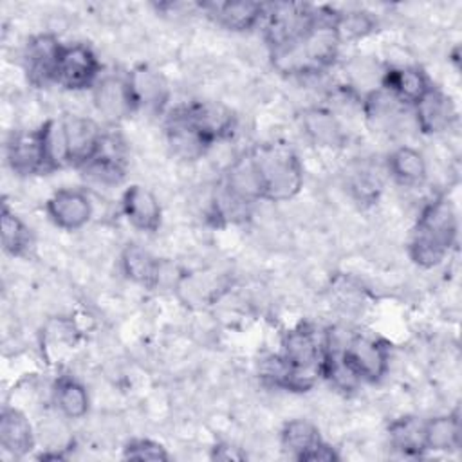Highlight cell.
<instances>
[{
    "label": "cell",
    "instance_id": "obj_11",
    "mask_svg": "<svg viewBox=\"0 0 462 462\" xmlns=\"http://www.w3.org/2000/svg\"><path fill=\"white\" fill-rule=\"evenodd\" d=\"M65 121V132H67V143H69V155H70V166H85L88 161H92L101 146L103 132L97 126V123L90 117H79V116H67Z\"/></svg>",
    "mask_w": 462,
    "mask_h": 462
},
{
    "label": "cell",
    "instance_id": "obj_24",
    "mask_svg": "<svg viewBox=\"0 0 462 462\" xmlns=\"http://www.w3.org/2000/svg\"><path fill=\"white\" fill-rule=\"evenodd\" d=\"M321 440L318 428L305 419L289 420L282 430V444L296 460H303V457Z\"/></svg>",
    "mask_w": 462,
    "mask_h": 462
},
{
    "label": "cell",
    "instance_id": "obj_6",
    "mask_svg": "<svg viewBox=\"0 0 462 462\" xmlns=\"http://www.w3.org/2000/svg\"><path fill=\"white\" fill-rule=\"evenodd\" d=\"M177 112L195 128V132L211 146L233 134L235 116L233 112L215 101H197L177 108Z\"/></svg>",
    "mask_w": 462,
    "mask_h": 462
},
{
    "label": "cell",
    "instance_id": "obj_29",
    "mask_svg": "<svg viewBox=\"0 0 462 462\" xmlns=\"http://www.w3.org/2000/svg\"><path fill=\"white\" fill-rule=\"evenodd\" d=\"M125 458L130 460H168V451L155 440L134 439L125 446Z\"/></svg>",
    "mask_w": 462,
    "mask_h": 462
},
{
    "label": "cell",
    "instance_id": "obj_13",
    "mask_svg": "<svg viewBox=\"0 0 462 462\" xmlns=\"http://www.w3.org/2000/svg\"><path fill=\"white\" fill-rule=\"evenodd\" d=\"M211 20L229 31H247L265 14V5L258 2H211L202 4Z\"/></svg>",
    "mask_w": 462,
    "mask_h": 462
},
{
    "label": "cell",
    "instance_id": "obj_20",
    "mask_svg": "<svg viewBox=\"0 0 462 462\" xmlns=\"http://www.w3.org/2000/svg\"><path fill=\"white\" fill-rule=\"evenodd\" d=\"M134 99L139 106L161 108L166 103L168 88L162 76L148 67H137L128 74Z\"/></svg>",
    "mask_w": 462,
    "mask_h": 462
},
{
    "label": "cell",
    "instance_id": "obj_3",
    "mask_svg": "<svg viewBox=\"0 0 462 462\" xmlns=\"http://www.w3.org/2000/svg\"><path fill=\"white\" fill-rule=\"evenodd\" d=\"M251 155L258 171L262 199L283 202L298 195L303 186V168L289 144H258Z\"/></svg>",
    "mask_w": 462,
    "mask_h": 462
},
{
    "label": "cell",
    "instance_id": "obj_25",
    "mask_svg": "<svg viewBox=\"0 0 462 462\" xmlns=\"http://www.w3.org/2000/svg\"><path fill=\"white\" fill-rule=\"evenodd\" d=\"M303 128L307 135L321 146H337L345 139L343 130L336 121L334 114L323 108L307 110L303 116Z\"/></svg>",
    "mask_w": 462,
    "mask_h": 462
},
{
    "label": "cell",
    "instance_id": "obj_7",
    "mask_svg": "<svg viewBox=\"0 0 462 462\" xmlns=\"http://www.w3.org/2000/svg\"><path fill=\"white\" fill-rule=\"evenodd\" d=\"M47 215L54 226L65 231H78L92 218L90 197L78 188H63L47 200Z\"/></svg>",
    "mask_w": 462,
    "mask_h": 462
},
{
    "label": "cell",
    "instance_id": "obj_4",
    "mask_svg": "<svg viewBox=\"0 0 462 462\" xmlns=\"http://www.w3.org/2000/svg\"><path fill=\"white\" fill-rule=\"evenodd\" d=\"M327 343L339 352L343 363L357 377L359 383H375L388 370V348L381 339L374 336L354 334L339 348L330 343L328 337Z\"/></svg>",
    "mask_w": 462,
    "mask_h": 462
},
{
    "label": "cell",
    "instance_id": "obj_2",
    "mask_svg": "<svg viewBox=\"0 0 462 462\" xmlns=\"http://www.w3.org/2000/svg\"><path fill=\"white\" fill-rule=\"evenodd\" d=\"M327 352V336L321 337L316 328L300 325L289 330L282 343L283 388L307 390L323 375Z\"/></svg>",
    "mask_w": 462,
    "mask_h": 462
},
{
    "label": "cell",
    "instance_id": "obj_15",
    "mask_svg": "<svg viewBox=\"0 0 462 462\" xmlns=\"http://www.w3.org/2000/svg\"><path fill=\"white\" fill-rule=\"evenodd\" d=\"M415 119L417 126L424 134H437L446 130L451 121L455 119V108L451 99L440 92L439 88L431 87L415 105Z\"/></svg>",
    "mask_w": 462,
    "mask_h": 462
},
{
    "label": "cell",
    "instance_id": "obj_22",
    "mask_svg": "<svg viewBox=\"0 0 462 462\" xmlns=\"http://www.w3.org/2000/svg\"><path fill=\"white\" fill-rule=\"evenodd\" d=\"M52 401L56 410L67 419H81L88 411L87 388L69 375H63L54 383Z\"/></svg>",
    "mask_w": 462,
    "mask_h": 462
},
{
    "label": "cell",
    "instance_id": "obj_27",
    "mask_svg": "<svg viewBox=\"0 0 462 462\" xmlns=\"http://www.w3.org/2000/svg\"><path fill=\"white\" fill-rule=\"evenodd\" d=\"M390 442L404 455H419L424 448V422L413 417L397 419L390 426Z\"/></svg>",
    "mask_w": 462,
    "mask_h": 462
},
{
    "label": "cell",
    "instance_id": "obj_26",
    "mask_svg": "<svg viewBox=\"0 0 462 462\" xmlns=\"http://www.w3.org/2000/svg\"><path fill=\"white\" fill-rule=\"evenodd\" d=\"M32 244L27 224L4 204L2 208V249L11 256H22Z\"/></svg>",
    "mask_w": 462,
    "mask_h": 462
},
{
    "label": "cell",
    "instance_id": "obj_28",
    "mask_svg": "<svg viewBox=\"0 0 462 462\" xmlns=\"http://www.w3.org/2000/svg\"><path fill=\"white\" fill-rule=\"evenodd\" d=\"M334 31L337 36V42H352L366 36L374 29V18L368 13L363 11H352L345 14L334 16Z\"/></svg>",
    "mask_w": 462,
    "mask_h": 462
},
{
    "label": "cell",
    "instance_id": "obj_19",
    "mask_svg": "<svg viewBox=\"0 0 462 462\" xmlns=\"http://www.w3.org/2000/svg\"><path fill=\"white\" fill-rule=\"evenodd\" d=\"M121 269L128 280L144 287H153L161 276L159 260L137 244H130L123 249Z\"/></svg>",
    "mask_w": 462,
    "mask_h": 462
},
{
    "label": "cell",
    "instance_id": "obj_23",
    "mask_svg": "<svg viewBox=\"0 0 462 462\" xmlns=\"http://www.w3.org/2000/svg\"><path fill=\"white\" fill-rule=\"evenodd\" d=\"M460 444V424L457 415H440L424 422V448L451 451Z\"/></svg>",
    "mask_w": 462,
    "mask_h": 462
},
{
    "label": "cell",
    "instance_id": "obj_17",
    "mask_svg": "<svg viewBox=\"0 0 462 462\" xmlns=\"http://www.w3.org/2000/svg\"><path fill=\"white\" fill-rule=\"evenodd\" d=\"M226 193L242 204L262 199L258 171L251 152L235 159L226 173Z\"/></svg>",
    "mask_w": 462,
    "mask_h": 462
},
{
    "label": "cell",
    "instance_id": "obj_1",
    "mask_svg": "<svg viewBox=\"0 0 462 462\" xmlns=\"http://www.w3.org/2000/svg\"><path fill=\"white\" fill-rule=\"evenodd\" d=\"M457 213L446 197L431 200L420 213L411 242V260L424 267L439 265L449 253L457 238Z\"/></svg>",
    "mask_w": 462,
    "mask_h": 462
},
{
    "label": "cell",
    "instance_id": "obj_12",
    "mask_svg": "<svg viewBox=\"0 0 462 462\" xmlns=\"http://www.w3.org/2000/svg\"><path fill=\"white\" fill-rule=\"evenodd\" d=\"M5 161L9 168L18 175L43 173V153L40 143V132H14L5 144Z\"/></svg>",
    "mask_w": 462,
    "mask_h": 462
},
{
    "label": "cell",
    "instance_id": "obj_16",
    "mask_svg": "<svg viewBox=\"0 0 462 462\" xmlns=\"http://www.w3.org/2000/svg\"><path fill=\"white\" fill-rule=\"evenodd\" d=\"M0 446L13 457H23L34 448V431L23 411L16 408L2 410Z\"/></svg>",
    "mask_w": 462,
    "mask_h": 462
},
{
    "label": "cell",
    "instance_id": "obj_18",
    "mask_svg": "<svg viewBox=\"0 0 462 462\" xmlns=\"http://www.w3.org/2000/svg\"><path fill=\"white\" fill-rule=\"evenodd\" d=\"M38 132H40L45 171H54V170H61L65 166H70L69 143H67V132H65L63 117L45 121L38 128Z\"/></svg>",
    "mask_w": 462,
    "mask_h": 462
},
{
    "label": "cell",
    "instance_id": "obj_5",
    "mask_svg": "<svg viewBox=\"0 0 462 462\" xmlns=\"http://www.w3.org/2000/svg\"><path fill=\"white\" fill-rule=\"evenodd\" d=\"M101 63L94 51L83 43L63 45L60 51L54 83L67 90H83L97 83Z\"/></svg>",
    "mask_w": 462,
    "mask_h": 462
},
{
    "label": "cell",
    "instance_id": "obj_9",
    "mask_svg": "<svg viewBox=\"0 0 462 462\" xmlns=\"http://www.w3.org/2000/svg\"><path fill=\"white\" fill-rule=\"evenodd\" d=\"M94 103L108 121H119L130 116L137 103L134 99L128 76L106 74L94 85Z\"/></svg>",
    "mask_w": 462,
    "mask_h": 462
},
{
    "label": "cell",
    "instance_id": "obj_8",
    "mask_svg": "<svg viewBox=\"0 0 462 462\" xmlns=\"http://www.w3.org/2000/svg\"><path fill=\"white\" fill-rule=\"evenodd\" d=\"M61 47L63 43L52 34H38L29 40L23 52V67L32 85L45 87L54 83Z\"/></svg>",
    "mask_w": 462,
    "mask_h": 462
},
{
    "label": "cell",
    "instance_id": "obj_14",
    "mask_svg": "<svg viewBox=\"0 0 462 462\" xmlns=\"http://www.w3.org/2000/svg\"><path fill=\"white\" fill-rule=\"evenodd\" d=\"M431 83L428 76L417 67H397L384 72L383 90L395 97L401 105H415L428 90Z\"/></svg>",
    "mask_w": 462,
    "mask_h": 462
},
{
    "label": "cell",
    "instance_id": "obj_10",
    "mask_svg": "<svg viewBox=\"0 0 462 462\" xmlns=\"http://www.w3.org/2000/svg\"><path fill=\"white\" fill-rule=\"evenodd\" d=\"M121 209L126 220L139 231L155 233L161 227L162 211L157 197L144 186L132 184L121 197Z\"/></svg>",
    "mask_w": 462,
    "mask_h": 462
},
{
    "label": "cell",
    "instance_id": "obj_21",
    "mask_svg": "<svg viewBox=\"0 0 462 462\" xmlns=\"http://www.w3.org/2000/svg\"><path fill=\"white\" fill-rule=\"evenodd\" d=\"M388 171L399 184L417 186L426 179V159L411 146H399L388 157Z\"/></svg>",
    "mask_w": 462,
    "mask_h": 462
}]
</instances>
